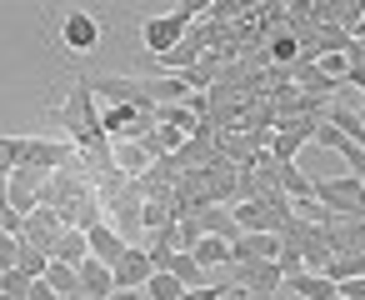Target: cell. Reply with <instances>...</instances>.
Segmentation results:
<instances>
[{"label": "cell", "instance_id": "cell-6", "mask_svg": "<svg viewBox=\"0 0 365 300\" xmlns=\"http://www.w3.org/2000/svg\"><path fill=\"white\" fill-rule=\"evenodd\" d=\"M190 220H195L200 235H215V240H230V245L240 240V225H235V215H230L225 205H200Z\"/></svg>", "mask_w": 365, "mask_h": 300}, {"label": "cell", "instance_id": "cell-20", "mask_svg": "<svg viewBox=\"0 0 365 300\" xmlns=\"http://www.w3.org/2000/svg\"><path fill=\"white\" fill-rule=\"evenodd\" d=\"M310 140H315V145H325V150H340V145H345V135H340V130H335L330 120H315Z\"/></svg>", "mask_w": 365, "mask_h": 300}, {"label": "cell", "instance_id": "cell-12", "mask_svg": "<svg viewBox=\"0 0 365 300\" xmlns=\"http://www.w3.org/2000/svg\"><path fill=\"white\" fill-rule=\"evenodd\" d=\"M165 275H175L185 290H195V285H205V270H200V260L190 255V250H175L170 255V265H165Z\"/></svg>", "mask_w": 365, "mask_h": 300}, {"label": "cell", "instance_id": "cell-2", "mask_svg": "<svg viewBox=\"0 0 365 300\" xmlns=\"http://www.w3.org/2000/svg\"><path fill=\"white\" fill-rule=\"evenodd\" d=\"M56 41H61L66 56H91V51L101 46V21H96L91 11H66V16L56 21Z\"/></svg>", "mask_w": 365, "mask_h": 300}, {"label": "cell", "instance_id": "cell-30", "mask_svg": "<svg viewBox=\"0 0 365 300\" xmlns=\"http://www.w3.org/2000/svg\"><path fill=\"white\" fill-rule=\"evenodd\" d=\"M335 300H340V295H335Z\"/></svg>", "mask_w": 365, "mask_h": 300}, {"label": "cell", "instance_id": "cell-9", "mask_svg": "<svg viewBox=\"0 0 365 300\" xmlns=\"http://www.w3.org/2000/svg\"><path fill=\"white\" fill-rule=\"evenodd\" d=\"M280 290H285V295H300V300H335V280H330V275H310V270L290 275Z\"/></svg>", "mask_w": 365, "mask_h": 300}, {"label": "cell", "instance_id": "cell-27", "mask_svg": "<svg viewBox=\"0 0 365 300\" xmlns=\"http://www.w3.org/2000/svg\"><path fill=\"white\" fill-rule=\"evenodd\" d=\"M110 300H145V295H140V290H115Z\"/></svg>", "mask_w": 365, "mask_h": 300}, {"label": "cell", "instance_id": "cell-16", "mask_svg": "<svg viewBox=\"0 0 365 300\" xmlns=\"http://www.w3.org/2000/svg\"><path fill=\"white\" fill-rule=\"evenodd\" d=\"M46 265H51V255H46L41 245H31V240H21V265H16V270H26L31 280H41V275H46Z\"/></svg>", "mask_w": 365, "mask_h": 300}, {"label": "cell", "instance_id": "cell-14", "mask_svg": "<svg viewBox=\"0 0 365 300\" xmlns=\"http://www.w3.org/2000/svg\"><path fill=\"white\" fill-rule=\"evenodd\" d=\"M140 295H145V300H180V295H185V285H180L175 275L155 270V275H150V280L140 285Z\"/></svg>", "mask_w": 365, "mask_h": 300}, {"label": "cell", "instance_id": "cell-7", "mask_svg": "<svg viewBox=\"0 0 365 300\" xmlns=\"http://www.w3.org/2000/svg\"><path fill=\"white\" fill-rule=\"evenodd\" d=\"M66 225H61V215L51 210V205H41L36 215H26V235L21 240H31V245H41L46 255H51V245H56V235H61Z\"/></svg>", "mask_w": 365, "mask_h": 300}, {"label": "cell", "instance_id": "cell-21", "mask_svg": "<svg viewBox=\"0 0 365 300\" xmlns=\"http://www.w3.org/2000/svg\"><path fill=\"white\" fill-rule=\"evenodd\" d=\"M21 265V240L0 230V270H16Z\"/></svg>", "mask_w": 365, "mask_h": 300}, {"label": "cell", "instance_id": "cell-23", "mask_svg": "<svg viewBox=\"0 0 365 300\" xmlns=\"http://www.w3.org/2000/svg\"><path fill=\"white\" fill-rule=\"evenodd\" d=\"M230 295V285H195V290H185L180 300H225Z\"/></svg>", "mask_w": 365, "mask_h": 300}, {"label": "cell", "instance_id": "cell-1", "mask_svg": "<svg viewBox=\"0 0 365 300\" xmlns=\"http://www.w3.org/2000/svg\"><path fill=\"white\" fill-rule=\"evenodd\" d=\"M200 11H210L205 0H185V6H175L170 16H150V21H140V51H145L150 61L170 56V51L185 41V26H190Z\"/></svg>", "mask_w": 365, "mask_h": 300}, {"label": "cell", "instance_id": "cell-29", "mask_svg": "<svg viewBox=\"0 0 365 300\" xmlns=\"http://www.w3.org/2000/svg\"><path fill=\"white\" fill-rule=\"evenodd\" d=\"M0 300H16V295H0Z\"/></svg>", "mask_w": 365, "mask_h": 300}, {"label": "cell", "instance_id": "cell-5", "mask_svg": "<svg viewBox=\"0 0 365 300\" xmlns=\"http://www.w3.org/2000/svg\"><path fill=\"white\" fill-rule=\"evenodd\" d=\"M110 275H115V290H140V285H145V280L155 275V265H150V255H145L140 245H130V250L120 255V265H115Z\"/></svg>", "mask_w": 365, "mask_h": 300}, {"label": "cell", "instance_id": "cell-18", "mask_svg": "<svg viewBox=\"0 0 365 300\" xmlns=\"http://www.w3.org/2000/svg\"><path fill=\"white\" fill-rule=\"evenodd\" d=\"M21 165V135H0V175H11Z\"/></svg>", "mask_w": 365, "mask_h": 300}, {"label": "cell", "instance_id": "cell-17", "mask_svg": "<svg viewBox=\"0 0 365 300\" xmlns=\"http://www.w3.org/2000/svg\"><path fill=\"white\" fill-rule=\"evenodd\" d=\"M325 275H330L335 285H340V280H350V275H365V255H330Z\"/></svg>", "mask_w": 365, "mask_h": 300}, {"label": "cell", "instance_id": "cell-22", "mask_svg": "<svg viewBox=\"0 0 365 300\" xmlns=\"http://www.w3.org/2000/svg\"><path fill=\"white\" fill-rule=\"evenodd\" d=\"M335 295H340V300H365V275H350V280H340V285H335Z\"/></svg>", "mask_w": 365, "mask_h": 300}, {"label": "cell", "instance_id": "cell-4", "mask_svg": "<svg viewBox=\"0 0 365 300\" xmlns=\"http://www.w3.org/2000/svg\"><path fill=\"white\" fill-rule=\"evenodd\" d=\"M86 245H91V260H101L106 270H115V265H120V255L130 250V240H125L115 225H106V220H101L96 230H86Z\"/></svg>", "mask_w": 365, "mask_h": 300}, {"label": "cell", "instance_id": "cell-25", "mask_svg": "<svg viewBox=\"0 0 365 300\" xmlns=\"http://www.w3.org/2000/svg\"><path fill=\"white\" fill-rule=\"evenodd\" d=\"M26 300H56V290H51V285H46V275H41V280H31V285H26Z\"/></svg>", "mask_w": 365, "mask_h": 300}, {"label": "cell", "instance_id": "cell-10", "mask_svg": "<svg viewBox=\"0 0 365 300\" xmlns=\"http://www.w3.org/2000/svg\"><path fill=\"white\" fill-rule=\"evenodd\" d=\"M76 275H81V295H91V300H110V295H115V275H110L101 260H86Z\"/></svg>", "mask_w": 365, "mask_h": 300}, {"label": "cell", "instance_id": "cell-26", "mask_svg": "<svg viewBox=\"0 0 365 300\" xmlns=\"http://www.w3.org/2000/svg\"><path fill=\"white\" fill-rule=\"evenodd\" d=\"M275 56H280V61H290V56H295V41H290V36H280V41H275Z\"/></svg>", "mask_w": 365, "mask_h": 300}, {"label": "cell", "instance_id": "cell-19", "mask_svg": "<svg viewBox=\"0 0 365 300\" xmlns=\"http://www.w3.org/2000/svg\"><path fill=\"white\" fill-rule=\"evenodd\" d=\"M26 285H31V275H26V270H0V295L26 300Z\"/></svg>", "mask_w": 365, "mask_h": 300}, {"label": "cell", "instance_id": "cell-3", "mask_svg": "<svg viewBox=\"0 0 365 300\" xmlns=\"http://www.w3.org/2000/svg\"><path fill=\"white\" fill-rule=\"evenodd\" d=\"M71 155H76V145H71V140H41V135H21V165H26V170L56 175V170H66V165H71Z\"/></svg>", "mask_w": 365, "mask_h": 300}, {"label": "cell", "instance_id": "cell-13", "mask_svg": "<svg viewBox=\"0 0 365 300\" xmlns=\"http://www.w3.org/2000/svg\"><path fill=\"white\" fill-rule=\"evenodd\" d=\"M190 255L200 260V270H210V265H230V240H215V235H200V240L190 245Z\"/></svg>", "mask_w": 365, "mask_h": 300}, {"label": "cell", "instance_id": "cell-8", "mask_svg": "<svg viewBox=\"0 0 365 300\" xmlns=\"http://www.w3.org/2000/svg\"><path fill=\"white\" fill-rule=\"evenodd\" d=\"M51 260H61V265H71V270H81V265L91 260V245H86V230H61V235H56V245H51Z\"/></svg>", "mask_w": 365, "mask_h": 300}, {"label": "cell", "instance_id": "cell-24", "mask_svg": "<svg viewBox=\"0 0 365 300\" xmlns=\"http://www.w3.org/2000/svg\"><path fill=\"white\" fill-rule=\"evenodd\" d=\"M120 165H130V170H145V150H140V145H120Z\"/></svg>", "mask_w": 365, "mask_h": 300}, {"label": "cell", "instance_id": "cell-28", "mask_svg": "<svg viewBox=\"0 0 365 300\" xmlns=\"http://www.w3.org/2000/svg\"><path fill=\"white\" fill-rule=\"evenodd\" d=\"M61 300H91V295H81V290H76V295H61Z\"/></svg>", "mask_w": 365, "mask_h": 300}, {"label": "cell", "instance_id": "cell-15", "mask_svg": "<svg viewBox=\"0 0 365 300\" xmlns=\"http://www.w3.org/2000/svg\"><path fill=\"white\" fill-rule=\"evenodd\" d=\"M46 285H51V290H56V300H61V295H76V290H81V275H76L71 265L51 260V265H46Z\"/></svg>", "mask_w": 365, "mask_h": 300}, {"label": "cell", "instance_id": "cell-11", "mask_svg": "<svg viewBox=\"0 0 365 300\" xmlns=\"http://www.w3.org/2000/svg\"><path fill=\"white\" fill-rule=\"evenodd\" d=\"M275 185H280V190H285L290 200H310V195H315V180H310V175H305V170H300L295 160L275 170Z\"/></svg>", "mask_w": 365, "mask_h": 300}]
</instances>
